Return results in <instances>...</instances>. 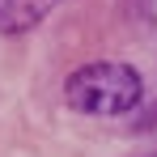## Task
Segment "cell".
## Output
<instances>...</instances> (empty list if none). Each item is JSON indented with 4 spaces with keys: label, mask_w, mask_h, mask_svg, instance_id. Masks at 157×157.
Returning a JSON list of instances; mask_svg holds the SVG:
<instances>
[{
    "label": "cell",
    "mask_w": 157,
    "mask_h": 157,
    "mask_svg": "<svg viewBox=\"0 0 157 157\" xmlns=\"http://www.w3.org/2000/svg\"><path fill=\"white\" fill-rule=\"evenodd\" d=\"M64 98L81 115H128L140 106L144 85H140L136 68L115 64V59H98V64H85L68 77Z\"/></svg>",
    "instance_id": "cell-1"
},
{
    "label": "cell",
    "mask_w": 157,
    "mask_h": 157,
    "mask_svg": "<svg viewBox=\"0 0 157 157\" xmlns=\"http://www.w3.org/2000/svg\"><path fill=\"white\" fill-rule=\"evenodd\" d=\"M144 157H157V153H144Z\"/></svg>",
    "instance_id": "cell-3"
},
{
    "label": "cell",
    "mask_w": 157,
    "mask_h": 157,
    "mask_svg": "<svg viewBox=\"0 0 157 157\" xmlns=\"http://www.w3.org/2000/svg\"><path fill=\"white\" fill-rule=\"evenodd\" d=\"M64 0H0V34H26L43 26Z\"/></svg>",
    "instance_id": "cell-2"
}]
</instances>
